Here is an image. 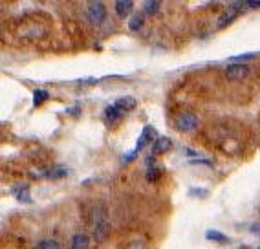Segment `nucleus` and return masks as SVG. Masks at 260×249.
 Segmentation results:
<instances>
[{"instance_id":"20","label":"nucleus","mask_w":260,"mask_h":249,"mask_svg":"<svg viewBox=\"0 0 260 249\" xmlns=\"http://www.w3.org/2000/svg\"><path fill=\"white\" fill-rule=\"evenodd\" d=\"M256 53H244V55H238V57H233L235 63H240V60H247V59H255Z\"/></svg>"},{"instance_id":"19","label":"nucleus","mask_w":260,"mask_h":249,"mask_svg":"<svg viewBox=\"0 0 260 249\" xmlns=\"http://www.w3.org/2000/svg\"><path fill=\"white\" fill-rule=\"evenodd\" d=\"M159 174H161V169H159V167L149 169V172H147V180H149V181H156Z\"/></svg>"},{"instance_id":"7","label":"nucleus","mask_w":260,"mask_h":249,"mask_svg":"<svg viewBox=\"0 0 260 249\" xmlns=\"http://www.w3.org/2000/svg\"><path fill=\"white\" fill-rule=\"evenodd\" d=\"M114 105H116L117 108H119V110L123 112V114H125V112H128V110H132V108H136V105H138V103H136L134 97L125 96V97H119V99H117V101L114 103Z\"/></svg>"},{"instance_id":"17","label":"nucleus","mask_w":260,"mask_h":249,"mask_svg":"<svg viewBox=\"0 0 260 249\" xmlns=\"http://www.w3.org/2000/svg\"><path fill=\"white\" fill-rule=\"evenodd\" d=\"M141 24H143V15H134V17L130 19L128 28L132 29V32H136V29L141 28Z\"/></svg>"},{"instance_id":"5","label":"nucleus","mask_w":260,"mask_h":249,"mask_svg":"<svg viewBox=\"0 0 260 249\" xmlns=\"http://www.w3.org/2000/svg\"><path fill=\"white\" fill-rule=\"evenodd\" d=\"M107 235H108V222L105 218H99V220L93 222V240L95 242H103Z\"/></svg>"},{"instance_id":"22","label":"nucleus","mask_w":260,"mask_h":249,"mask_svg":"<svg viewBox=\"0 0 260 249\" xmlns=\"http://www.w3.org/2000/svg\"><path fill=\"white\" fill-rule=\"evenodd\" d=\"M246 6L247 8H260V0H255V2L249 0V2H246Z\"/></svg>"},{"instance_id":"18","label":"nucleus","mask_w":260,"mask_h":249,"mask_svg":"<svg viewBox=\"0 0 260 249\" xmlns=\"http://www.w3.org/2000/svg\"><path fill=\"white\" fill-rule=\"evenodd\" d=\"M39 249H59V244H57L55 240H41L37 244Z\"/></svg>"},{"instance_id":"15","label":"nucleus","mask_w":260,"mask_h":249,"mask_svg":"<svg viewBox=\"0 0 260 249\" xmlns=\"http://www.w3.org/2000/svg\"><path fill=\"white\" fill-rule=\"evenodd\" d=\"M46 99H48V92H46V90H35V92H33V105H35V106L42 105V103L46 101Z\"/></svg>"},{"instance_id":"6","label":"nucleus","mask_w":260,"mask_h":249,"mask_svg":"<svg viewBox=\"0 0 260 249\" xmlns=\"http://www.w3.org/2000/svg\"><path fill=\"white\" fill-rule=\"evenodd\" d=\"M88 245H90V238L84 233H75L72 236L70 249H88Z\"/></svg>"},{"instance_id":"13","label":"nucleus","mask_w":260,"mask_h":249,"mask_svg":"<svg viewBox=\"0 0 260 249\" xmlns=\"http://www.w3.org/2000/svg\"><path fill=\"white\" fill-rule=\"evenodd\" d=\"M46 176L50 178V180H59V178H64V176H68V171H66L64 167H55V169L48 171Z\"/></svg>"},{"instance_id":"9","label":"nucleus","mask_w":260,"mask_h":249,"mask_svg":"<svg viewBox=\"0 0 260 249\" xmlns=\"http://www.w3.org/2000/svg\"><path fill=\"white\" fill-rule=\"evenodd\" d=\"M132 8H134V2H132V0H117L116 2V13L119 15V17H126V15L132 11Z\"/></svg>"},{"instance_id":"3","label":"nucleus","mask_w":260,"mask_h":249,"mask_svg":"<svg viewBox=\"0 0 260 249\" xmlns=\"http://www.w3.org/2000/svg\"><path fill=\"white\" fill-rule=\"evenodd\" d=\"M88 19L90 22L93 24H101L103 20H105V17H107V10H105V6H103V2H92V4L88 6Z\"/></svg>"},{"instance_id":"11","label":"nucleus","mask_w":260,"mask_h":249,"mask_svg":"<svg viewBox=\"0 0 260 249\" xmlns=\"http://www.w3.org/2000/svg\"><path fill=\"white\" fill-rule=\"evenodd\" d=\"M13 193H15V196H17V200H19V202H24V203L31 202V194H29L28 185H20L19 189H15Z\"/></svg>"},{"instance_id":"4","label":"nucleus","mask_w":260,"mask_h":249,"mask_svg":"<svg viewBox=\"0 0 260 249\" xmlns=\"http://www.w3.org/2000/svg\"><path fill=\"white\" fill-rule=\"evenodd\" d=\"M156 138H158V132H156V129H152L150 124H147V127L143 129V132H141V136L138 138V143H136L134 150H138V152H140L141 148L147 147V145H149L150 141H154Z\"/></svg>"},{"instance_id":"1","label":"nucleus","mask_w":260,"mask_h":249,"mask_svg":"<svg viewBox=\"0 0 260 249\" xmlns=\"http://www.w3.org/2000/svg\"><path fill=\"white\" fill-rule=\"evenodd\" d=\"M223 74L229 81H244L249 75V66L242 65V63H233V65L225 66Z\"/></svg>"},{"instance_id":"21","label":"nucleus","mask_w":260,"mask_h":249,"mask_svg":"<svg viewBox=\"0 0 260 249\" xmlns=\"http://www.w3.org/2000/svg\"><path fill=\"white\" fill-rule=\"evenodd\" d=\"M136 154H138V150H132V152H128V154H125V158H123V163H128V162H132L136 158Z\"/></svg>"},{"instance_id":"8","label":"nucleus","mask_w":260,"mask_h":249,"mask_svg":"<svg viewBox=\"0 0 260 249\" xmlns=\"http://www.w3.org/2000/svg\"><path fill=\"white\" fill-rule=\"evenodd\" d=\"M172 148V141L169 138H158L156 141H154V147H152V152L154 154H163L167 152V150H171Z\"/></svg>"},{"instance_id":"10","label":"nucleus","mask_w":260,"mask_h":249,"mask_svg":"<svg viewBox=\"0 0 260 249\" xmlns=\"http://www.w3.org/2000/svg\"><path fill=\"white\" fill-rule=\"evenodd\" d=\"M121 115H123V112H121L116 105H108L107 108H105V117H107L108 123H116Z\"/></svg>"},{"instance_id":"12","label":"nucleus","mask_w":260,"mask_h":249,"mask_svg":"<svg viewBox=\"0 0 260 249\" xmlns=\"http://www.w3.org/2000/svg\"><path fill=\"white\" fill-rule=\"evenodd\" d=\"M238 11L237 10H228L225 13H222V17L218 19V28H223V26H228L229 22H233V20L237 19Z\"/></svg>"},{"instance_id":"24","label":"nucleus","mask_w":260,"mask_h":249,"mask_svg":"<svg viewBox=\"0 0 260 249\" xmlns=\"http://www.w3.org/2000/svg\"><path fill=\"white\" fill-rule=\"evenodd\" d=\"M256 249H260V247H256Z\"/></svg>"},{"instance_id":"16","label":"nucleus","mask_w":260,"mask_h":249,"mask_svg":"<svg viewBox=\"0 0 260 249\" xmlns=\"http://www.w3.org/2000/svg\"><path fill=\"white\" fill-rule=\"evenodd\" d=\"M143 8H145V13L152 15V13H156V11L159 10V2H158V0H147V2L143 4Z\"/></svg>"},{"instance_id":"2","label":"nucleus","mask_w":260,"mask_h":249,"mask_svg":"<svg viewBox=\"0 0 260 249\" xmlns=\"http://www.w3.org/2000/svg\"><path fill=\"white\" fill-rule=\"evenodd\" d=\"M198 127V117L192 112H181L176 117V129L180 132H192Z\"/></svg>"},{"instance_id":"14","label":"nucleus","mask_w":260,"mask_h":249,"mask_svg":"<svg viewBox=\"0 0 260 249\" xmlns=\"http://www.w3.org/2000/svg\"><path fill=\"white\" fill-rule=\"evenodd\" d=\"M205 238H209V240H214V242H228V236L222 235V233H218V231H214V229H209L207 233H205Z\"/></svg>"},{"instance_id":"23","label":"nucleus","mask_w":260,"mask_h":249,"mask_svg":"<svg viewBox=\"0 0 260 249\" xmlns=\"http://www.w3.org/2000/svg\"><path fill=\"white\" fill-rule=\"evenodd\" d=\"M128 249H145V245L143 244H132Z\"/></svg>"}]
</instances>
